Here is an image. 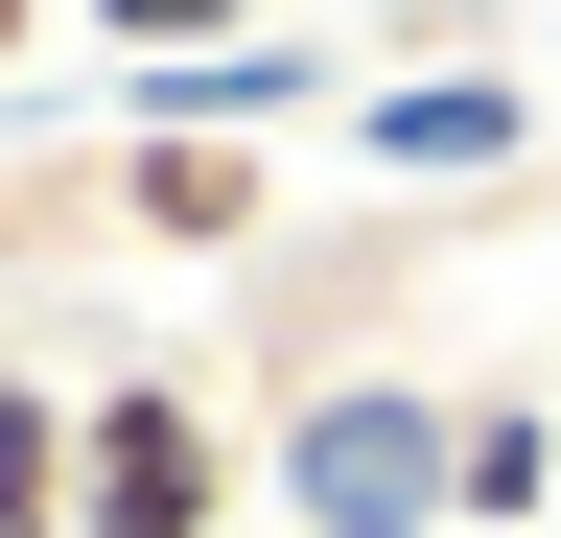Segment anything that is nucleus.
<instances>
[{
	"mask_svg": "<svg viewBox=\"0 0 561 538\" xmlns=\"http://www.w3.org/2000/svg\"><path fill=\"white\" fill-rule=\"evenodd\" d=\"M94 398V538H234L257 515V445L210 375H70Z\"/></svg>",
	"mask_w": 561,
	"mask_h": 538,
	"instance_id": "obj_2",
	"label": "nucleus"
},
{
	"mask_svg": "<svg viewBox=\"0 0 561 538\" xmlns=\"http://www.w3.org/2000/svg\"><path fill=\"white\" fill-rule=\"evenodd\" d=\"M305 94H328V47H305V24H257V47H210V71H140L117 141H234V117H305Z\"/></svg>",
	"mask_w": 561,
	"mask_h": 538,
	"instance_id": "obj_5",
	"label": "nucleus"
},
{
	"mask_svg": "<svg viewBox=\"0 0 561 538\" xmlns=\"http://www.w3.org/2000/svg\"><path fill=\"white\" fill-rule=\"evenodd\" d=\"M468 398H491V375L328 352V375L257 422V515H280V538H468Z\"/></svg>",
	"mask_w": 561,
	"mask_h": 538,
	"instance_id": "obj_1",
	"label": "nucleus"
},
{
	"mask_svg": "<svg viewBox=\"0 0 561 538\" xmlns=\"http://www.w3.org/2000/svg\"><path fill=\"white\" fill-rule=\"evenodd\" d=\"M538 515H561V398L491 375V398H468V538H538Z\"/></svg>",
	"mask_w": 561,
	"mask_h": 538,
	"instance_id": "obj_7",
	"label": "nucleus"
},
{
	"mask_svg": "<svg viewBox=\"0 0 561 538\" xmlns=\"http://www.w3.org/2000/svg\"><path fill=\"white\" fill-rule=\"evenodd\" d=\"M47 24H70V0H0V71H24V47H47Z\"/></svg>",
	"mask_w": 561,
	"mask_h": 538,
	"instance_id": "obj_9",
	"label": "nucleus"
},
{
	"mask_svg": "<svg viewBox=\"0 0 561 538\" xmlns=\"http://www.w3.org/2000/svg\"><path fill=\"white\" fill-rule=\"evenodd\" d=\"M70 24L117 47V71H210V47H257L280 0H70Z\"/></svg>",
	"mask_w": 561,
	"mask_h": 538,
	"instance_id": "obj_8",
	"label": "nucleus"
},
{
	"mask_svg": "<svg viewBox=\"0 0 561 538\" xmlns=\"http://www.w3.org/2000/svg\"><path fill=\"white\" fill-rule=\"evenodd\" d=\"M351 164L375 187H515L538 164V94L515 71H398V94H351Z\"/></svg>",
	"mask_w": 561,
	"mask_h": 538,
	"instance_id": "obj_3",
	"label": "nucleus"
},
{
	"mask_svg": "<svg viewBox=\"0 0 561 538\" xmlns=\"http://www.w3.org/2000/svg\"><path fill=\"white\" fill-rule=\"evenodd\" d=\"M0 538H94V398L0 375Z\"/></svg>",
	"mask_w": 561,
	"mask_h": 538,
	"instance_id": "obj_6",
	"label": "nucleus"
},
{
	"mask_svg": "<svg viewBox=\"0 0 561 538\" xmlns=\"http://www.w3.org/2000/svg\"><path fill=\"white\" fill-rule=\"evenodd\" d=\"M94 211L164 234V257H257V234H280V164H257V141H117Z\"/></svg>",
	"mask_w": 561,
	"mask_h": 538,
	"instance_id": "obj_4",
	"label": "nucleus"
}]
</instances>
